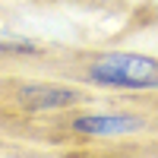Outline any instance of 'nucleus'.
I'll list each match as a JSON object with an SVG mask.
<instances>
[{
    "mask_svg": "<svg viewBox=\"0 0 158 158\" xmlns=\"http://www.w3.org/2000/svg\"><path fill=\"white\" fill-rule=\"evenodd\" d=\"M89 82L108 89H158V60L146 54H101L89 63Z\"/></svg>",
    "mask_w": 158,
    "mask_h": 158,
    "instance_id": "nucleus-1",
    "label": "nucleus"
},
{
    "mask_svg": "<svg viewBox=\"0 0 158 158\" xmlns=\"http://www.w3.org/2000/svg\"><path fill=\"white\" fill-rule=\"evenodd\" d=\"M139 127H142V120L130 117V114H89V117H76L73 120V130L85 133V136H123Z\"/></svg>",
    "mask_w": 158,
    "mask_h": 158,
    "instance_id": "nucleus-2",
    "label": "nucleus"
},
{
    "mask_svg": "<svg viewBox=\"0 0 158 158\" xmlns=\"http://www.w3.org/2000/svg\"><path fill=\"white\" fill-rule=\"evenodd\" d=\"M79 92L73 89H57V85H29L22 89V101L29 104L32 111H48V108H63V104H76Z\"/></svg>",
    "mask_w": 158,
    "mask_h": 158,
    "instance_id": "nucleus-3",
    "label": "nucleus"
}]
</instances>
